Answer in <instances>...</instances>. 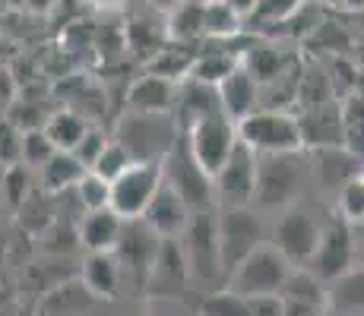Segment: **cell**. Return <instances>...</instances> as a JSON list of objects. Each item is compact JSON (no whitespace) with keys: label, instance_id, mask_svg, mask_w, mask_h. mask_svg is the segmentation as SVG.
<instances>
[{"label":"cell","instance_id":"60d3db41","mask_svg":"<svg viewBox=\"0 0 364 316\" xmlns=\"http://www.w3.org/2000/svg\"><path fill=\"white\" fill-rule=\"evenodd\" d=\"M4 187H6V200H10V206H23V202H26V190L32 187L29 174H26V165H13V168H6Z\"/></svg>","mask_w":364,"mask_h":316},{"label":"cell","instance_id":"e0dca14e","mask_svg":"<svg viewBox=\"0 0 364 316\" xmlns=\"http://www.w3.org/2000/svg\"><path fill=\"white\" fill-rule=\"evenodd\" d=\"M298 133H301V149H330L342 146V108L339 102H323L311 104V108L298 111Z\"/></svg>","mask_w":364,"mask_h":316},{"label":"cell","instance_id":"cb8c5ba5","mask_svg":"<svg viewBox=\"0 0 364 316\" xmlns=\"http://www.w3.org/2000/svg\"><path fill=\"white\" fill-rule=\"evenodd\" d=\"M86 291L92 294L95 300H111L121 294V272H117L114 256L108 253H89L86 259L80 263V272H76Z\"/></svg>","mask_w":364,"mask_h":316},{"label":"cell","instance_id":"6da1fadb","mask_svg":"<svg viewBox=\"0 0 364 316\" xmlns=\"http://www.w3.org/2000/svg\"><path fill=\"white\" fill-rule=\"evenodd\" d=\"M311 168H307V152H276V156H257V180H254V200L250 206L257 212H282L301 200Z\"/></svg>","mask_w":364,"mask_h":316},{"label":"cell","instance_id":"ba28073f","mask_svg":"<svg viewBox=\"0 0 364 316\" xmlns=\"http://www.w3.org/2000/svg\"><path fill=\"white\" fill-rule=\"evenodd\" d=\"M178 136L171 114H136L127 111L117 124L114 139L133 156V161H159Z\"/></svg>","mask_w":364,"mask_h":316},{"label":"cell","instance_id":"e575fe53","mask_svg":"<svg viewBox=\"0 0 364 316\" xmlns=\"http://www.w3.org/2000/svg\"><path fill=\"white\" fill-rule=\"evenodd\" d=\"M336 215L342 222H348L352 228L364 222V171L339 187V193H336Z\"/></svg>","mask_w":364,"mask_h":316},{"label":"cell","instance_id":"f1b7e54d","mask_svg":"<svg viewBox=\"0 0 364 316\" xmlns=\"http://www.w3.org/2000/svg\"><path fill=\"white\" fill-rule=\"evenodd\" d=\"M168 41L197 48L203 41V0H181L174 10L165 13Z\"/></svg>","mask_w":364,"mask_h":316},{"label":"cell","instance_id":"2e32d148","mask_svg":"<svg viewBox=\"0 0 364 316\" xmlns=\"http://www.w3.org/2000/svg\"><path fill=\"white\" fill-rule=\"evenodd\" d=\"M307 168H311V178L320 184V190L336 196L342 184H348L364 171V158L348 152L346 146H330V149L307 152Z\"/></svg>","mask_w":364,"mask_h":316},{"label":"cell","instance_id":"d6a6232c","mask_svg":"<svg viewBox=\"0 0 364 316\" xmlns=\"http://www.w3.org/2000/svg\"><path fill=\"white\" fill-rule=\"evenodd\" d=\"M241 63V51H197L193 54L191 80H200L206 86H219L232 70Z\"/></svg>","mask_w":364,"mask_h":316},{"label":"cell","instance_id":"4fadbf2b","mask_svg":"<svg viewBox=\"0 0 364 316\" xmlns=\"http://www.w3.org/2000/svg\"><path fill=\"white\" fill-rule=\"evenodd\" d=\"M254 180H257V152H250L247 146L237 139L235 149L228 152V158L222 161L219 171L213 174L215 209L250 206V200H254Z\"/></svg>","mask_w":364,"mask_h":316},{"label":"cell","instance_id":"ee69618b","mask_svg":"<svg viewBox=\"0 0 364 316\" xmlns=\"http://www.w3.org/2000/svg\"><path fill=\"white\" fill-rule=\"evenodd\" d=\"M146 4H149V6H156L159 13H168V10H174V6H178L181 0H146Z\"/></svg>","mask_w":364,"mask_h":316},{"label":"cell","instance_id":"ffe728a7","mask_svg":"<svg viewBox=\"0 0 364 316\" xmlns=\"http://www.w3.org/2000/svg\"><path fill=\"white\" fill-rule=\"evenodd\" d=\"M215 92H219L222 114L232 117L235 124L241 121V117H247L250 111L260 108V82H257L241 63H237V70H232V73L215 86Z\"/></svg>","mask_w":364,"mask_h":316},{"label":"cell","instance_id":"681fc988","mask_svg":"<svg viewBox=\"0 0 364 316\" xmlns=\"http://www.w3.org/2000/svg\"><path fill=\"white\" fill-rule=\"evenodd\" d=\"M41 4H51V0H41ZM32 6H38V0H32Z\"/></svg>","mask_w":364,"mask_h":316},{"label":"cell","instance_id":"ac0fdd59","mask_svg":"<svg viewBox=\"0 0 364 316\" xmlns=\"http://www.w3.org/2000/svg\"><path fill=\"white\" fill-rule=\"evenodd\" d=\"M222 104H219V92L215 86H206L200 80H181L178 82V92H174V108H171V121L178 130H187L191 124H197L200 117L209 114H219Z\"/></svg>","mask_w":364,"mask_h":316},{"label":"cell","instance_id":"f6af8a7d","mask_svg":"<svg viewBox=\"0 0 364 316\" xmlns=\"http://www.w3.org/2000/svg\"><path fill=\"white\" fill-rule=\"evenodd\" d=\"M339 10H348V13H364V0H342Z\"/></svg>","mask_w":364,"mask_h":316},{"label":"cell","instance_id":"b9f144b4","mask_svg":"<svg viewBox=\"0 0 364 316\" xmlns=\"http://www.w3.org/2000/svg\"><path fill=\"white\" fill-rule=\"evenodd\" d=\"M282 316H326L323 307L295 304V300H282Z\"/></svg>","mask_w":364,"mask_h":316},{"label":"cell","instance_id":"c3c4849f","mask_svg":"<svg viewBox=\"0 0 364 316\" xmlns=\"http://www.w3.org/2000/svg\"><path fill=\"white\" fill-rule=\"evenodd\" d=\"M326 316H364V313H339V310H326Z\"/></svg>","mask_w":364,"mask_h":316},{"label":"cell","instance_id":"44dd1931","mask_svg":"<svg viewBox=\"0 0 364 316\" xmlns=\"http://www.w3.org/2000/svg\"><path fill=\"white\" fill-rule=\"evenodd\" d=\"M121 228L124 219L114 209H92V212H82V219L76 222V244L89 253H108L114 250Z\"/></svg>","mask_w":364,"mask_h":316},{"label":"cell","instance_id":"5b68a950","mask_svg":"<svg viewBox=\"0 0 364 316\" xmlns=\"http://www.w3.org/2000/svg\"><path fill=\"white\" fill-rule=\"evenodd\" d=\"M215 234H219V259H222V276L241 263L247 253H254L266 237L263 212L254 206H222L215 209Z\"/></svg>","mask_w":364,"mask_h":316},{"label":"cell","instance_id":"484cf974","mask_svg":"<svg viewBox=\"0 0 364 316\" xmlns=\"http://www.w3.org/2000/svg\"><path fill=\"white\" fill-rule=\"evenodd\" d=\"M307 0H254V6L244 16V32L272 35L279 26H285Z\"/></svg>","mask_w":364,"mask_h":316},{"label":"cell","instance_id":"277c9868","mask_svg":"<svg viewBox=\"0 0 364 316\" xmlns=\"http://www.w3.org/2000/svg\"><path fill=\"white\" fill-rule=\"evenodd\" d=\"M295 266L282 256L269 241H263L254 253L241 259L232 272H228L225 285L228 291L244 294V298H279L285 282H289Z\"/></svg>","mask_w":364,"mask_h":316},{"label":"cell","instance_id":"1f68e13d","mask_svg":"<svg viewBox=\"0 0 364 316\" xmlns=\"http://www.w3.org/2000/svg\"><path fill=\"white\" fill-rule=\"evenodd\" d=\"M41 130L48 133V139L54 143V149L73 152V146L82 139V133L89 130V121L73 108H60L54 114H48V121L41 124Z\"/></svg>","mask_w":364,"mask_h":316},{"label":"cell","instance_id":"5bb4252c","mask_svg":"<svg viewBox=\"0 0 364 316\" xmlns=\"http://www.w3.org/2000/svg\"><path fill=\"white\" fill-rule=\"evenodd\" d=\"M149 298H187L191 294V269L178 237H159L156 259L149 266L146 291Z\"/></svg>","mask_w":364,"mask_h":316},{"label":"cell","instance_id":"ab89813d","mask_svg":"<svg viewBox=\"0 0 364 316\" xmlns=\"http://www.w3.org/2000/svg\"><path fill=\"white\" fill-rule=\"evenodd\" d=\"M19 146H23V130L10 121H0V168L19 165Z\"/></svg>","mask_w":364,"mask_h":316},{"label":"cell","instance_id":"d4e9b609","mask_svg":"<svg viewBox=\"0 0 364 316\" xmlns=\"http://www.w3.org/2000/svg\"><path fill=\"white\" fill-rule=\"evenodd\" d=\"M95 304V298L86 291V285L80 278H64L51 288V291L41 298L38 304V316H80Z\"/></svg>","mask_w":364,"mask_h":316},{"label":"cell","instance_id":"f546056e","mask_svg":"<svg viewBox=\"0 0 364 316\" xmlns=\"http://www.w3.org/2000/svg\"><path fill=\"white\" fill-rule=\"evenodd\" d=\"M244 32V16L225 0H206L203 4V41H225Z\"/></svg>","mask_w":364,"mask_h":316},{"label":"cell","instance_id":"d6986e66","mask_svg":"<svg viewBox=\"0 0 364 316\" xmlns=\"http://www.w3.org/2000/svg\"><path fill=\"white\" fill-rule=\"evenodd\" d=\"M139 219L146 222V228L152 231V234L159 237H181L187 228V222H191V209L181 202V196L174 193V190H168L165 184L156 190V196L149 200V206H146V212L139 215Z\"/></svg>","mask_w":364,"mask_h":316},{"label":"cell","instance_id":"7bdbcfd3","mask_svg":"<svg viewBox=\"0 0 364 316\" xmlns=\"http://www.w3.org/2000/svg\"><path fill=\"white\" fill-rule=\"evenodd\" d=\"M352 231H355V263L364 266V222L355 224Z\"/></svg>","mask_w":364,"mask_h":316},{"label":"cell","instance_id":"603a6c76","mask_svg":"<svg viewBox=\"0 0 364 316\" xmlns=\"http://www.w3.org/2000/svg\"><path fill=\"white\" fill-rule=\"evenodd\" d=\"M174 92H178V82L156 73H146L130 82L127 111H136V114H171Z\"/></svg>","mask_w":364,"mask_h":316},{"label":"cell","instance_id":"4dcf8cb0","mask_svg":"<svg viewBox=\"0 0 364 316\" xmlns=\"http://www.w3.org/2000/svg\"><path fill=\"white\" fill-rule=\"evenodd\" d=\"M193 45H181V41H165L149 60H146V70L156 76H165L171 82H181L191 76V67H193V54L191 51Z\"/></svg>","mask_w":364,"mask_h":316},{"label":"cell","instance_id":"9c48e42d","mask_svg":"<svg viewBox=\"0 0 364 316\" xmlns=\"http://www.w3.org/2000/svg\"><path fill=\"white\" fill-rule=\"evenodd\" d=\"M320 228L323 222L304 206H289L279 212L276 219V228H272V237L269 244L289 259L295 269H304L307 259H311L314 247H317V237H320Z\"/></svg>","mask_w":364,"mask_h":316},{"label":"cell","instance_id":"f35d334b","mask_svg":"<svg viewBox=\"0 0 364 316\" xmlns=\"http://www.w3.org/2000/svg\"><path fill=\"white\" fill-rule=\"evenodd\" d=\"M108 139H111V133H105V130H99V126L89 124V130L82 133V139L73 146V156L80 158L86 168H92V161L102 156V149L108 146Z\"/></svg>","mask_w":364,"mask_h":316},{"label":"cell","instance_id":"83f0119b","mask_svg":"<svg viewBox=\"0 0 364 316\" xmlns=\"http://www.w3.org/2000/svg\"><path fill=\"white\" fill-rule=\"evenodd\" d=\"M89 168L82 165L80 158L73 156V152H64V149H58L51 158L45 161V165L38 168V184L45 193H67V190H73L76 187V180L86 174Z\"/></svg>","mask_w":364,"mask_h":316},{"label":"cell","instance_id":"3957f363","mask_svg":"<svg viewBox=\"0 0 364 316\" xmlns=\"http://www.w3.org/2000/svg\"><path fill=\"white\" fill-rule=\"evenodd\" d=\"M178 241L184 247L187 269H191V288L215 291V288L225 285L222 259H219V234H215V209L193 212Z\"/></svg>","mask_w":364,"mask_h":316},{"label":"cell","instance_id":"bcb514c9","mask_svg":"<svg viewBox=\"0 0 364 316\" xmlns=\"http://www.w3.org/2000/svg\"><path fill=\"white\" fill-rule=\"evenodd\" d=\"M0 4H4V6H16V10H19V6H32V0H0Z\"/></svg>","mask_w":364,"mask_h":316},{"label":"cell","instance_id":"7dc6e473","mask_svg":"<svg viewBox=\"0 0 364 316\" xmlns=\"http://www.w3.org/2000/svg\"><path fill=\"white\" fill-rule=\"evenodd\" d=\"M311 4H317V6H336V10H339L342 0H311Z\"/></svg>","mask_w":364,"mask_h":316},{"label":"cell","instance_id":"7402d4cb","mask_svg":"<svg viewBox=\"0 0 364 316\" xmlns=\"http://www.w3.org/2000/svg\"><path fill=\"white\" fill-rule=\"evenodd\" d=\"M124 41L136 58L149 60L152 54L168 41V26H165V13H159L156 6H149L143 0V13L127 19V29H124Z\"/></svg>","mask_w":364,"mask_h":316},{"label":"cell","instance_id":"d590c367","mask_svg":"<svg viewBox=\"0 0 364 316\" xmlns=\"http://www.w3.org/2000/svg\"><path fill=\"white\" fill-rule=\"evenodd\" d=\"M54 152H58V149H54V143L48 139V133L41 130V126H35V130H23L19 165H26V168H32V171H38V168L54 156Z\"/></svg>","mask_w":364,"mask_h":316},{"label":"cell","instance_id":"8992f818","mask_svg":"<svg viewBox=\"0 0 364 316\" xmlns=\"http://www.w3.org/2000/svg\"><path fill=\"white\" fill-rule=\"evenodd\" d=\"M237 139L257 156H276V152H298L301 133L298 117L282 108H257L235 124Z\"/></svg>","mask_w":364,"mask_h":316},{"label":"cell","instance_id":"8d00e7d4","mask_svg":"<svg viewBox=\"0 0 364 316\" xmlns=\"http://www.w3.org/2000/svg\"><path fill=\"white\" fill-rule=\"evenodd\" d=\"M130 165H133V156H130L127 149H124L121 143H117L114 136H111V139H108V146H105V149H102V156L92 161V168H89V171H92V174H99V178H105V180H108V184H111V180H114V178H121V174L127 171Z\"/></svg>","mask_w":364,"mask_h":316},{"label":"cell","instance_id":"f907efd6","mask_svg":"<svg viewBox=\"0 0 364 316\" xmlns=\"http://www.w3.org/2000/svg\"><path fill=\"white\" fill-rule=\"evenodd\" d=\"M203 4H206V0H203Z\"/></svg>","mask_w":364,"mask_h":316},{"label":"cell","instance_id":"7a4b0ae2","mask_svg":"<svg viewBox=\"0 0 364 316\" xmlns=\"http://www.w3.org/2000/svg\"><path fill=\"white\" fill-rule=\"evenodd\" d=\"M159 171H162V184L181 196V202L191 209V215L215 209L213 178H209L200 168V161L193 158L191 146H187L181 130H178V136H174V143L168 146V152L159 158Z\"/></svg>","mask_w":364,"mask_h":316},{"label":"cell","instance_id":"30bf717a","mask_svg":"<svg viewBox=\"0 0 364 316\" xmlns=\"http://www.w3.org/2000/svg\"><path fill=\"white\" fill-rule=\"evenodd\" d=\"M352 266H355V231H352V224L336 215L333 222H326L320 228L317 247H314L304 269L314 272L323 285H330L333 278H339Z\"/></svg>","mask_w":364,"mask_h":316},{"label":"cell","instance_id":"836d02e7","mask_svg":"<svg viewBox=\"0 0 364 316\" xmlns=\"http://www.w3.org/2000/svg\"><path fill=\"white\" fill-rule=\"evenodd\" d=\"M282 300H295V304H311V307H323L326 310V285L320 282L314 272L307 269H291L289 282H285Z\"/></svg>","mask_w":364,"mask_h":316},{"label":"cell","instance_id":"7c38bea8","mask_svg":"<svg viewBox=\"0 0 364 316\" xmlns=\"http://www.w3.org/2000/svg\"><path fill=\"white\" fill-rule=\"evenodd\" d=\"M187 139V146H191L193 158L200 161V168L213 178L215 171H219V165L228 158V152L235 149L237 143V130H235V121L232 117H225L219 111V114H209V117H200L197 124H191L187 130H181Z\"/></svg>","mask_w":364,"mask_h":316},{"label":"cell","instance_id":"74e56055","mask_svg":"<svg viewBox=\"0 0 364 316\" xmlns=\"http://www.w3.org/2000/svg\"><path fill=\"white\" fill-rule=\"evenodd\" d=\"M73 193H76V200H80L82 212H92V209H105V206H108L111 184L105 178H99V174L86 171L80 180H76Z\"/></svg>","mask_w":364,"mask_h":316},{"label":"cell","instance_id":"8fae6325","mask_svg":"<svg viewBox=\"0 0 364 316\" xmlns=\"http://www.w3.org/2000/svg\"><path fill=\"white\" fill-rule=\"evenodd\" d=\"M159 187H162L159 161H133L121 178L111 180L108 209H114L121 219H139Z\"/></svg>","mask_w":364,"mask_h":316},{"label":"cell","instance_id":"4316f807","mask_svg":"<svg viewBox=\"0 0 364 316\" xmlns=\"http://www.w3.org/2000/svg\"><path fill=\"white\" fill-rule=\"evenodd\" d=\"M326 310L364 313V266L355 263L348 272L326 285Z\"/></svg>","mask_w":364,"mask_h":316},{"label":"cell","instance_id":"9a60e30c","mask_svg":"<svg viewBox=\"0 0 364 316\" xmlns=\"http://www.w3.org/2000/svg\"><path fill=\"white\" fill-rule=\"evenodd\" d=\"M184 300H193L200 316H282V298H244L228 288L187 294Z\"/></svg>","mask_w":364,"mask_h":316},{"label":"cell","instance_id":"52a82bcc","mask_svg":"<svg viewBox=\"0 0 364 316\" xmlns=\"http://www.w3.org/2000/svg\"><path fill=\"white\" fill-rule=\"evenodd\" d=\"M156 250H159V234H152L143 219H124L121 237H117L114 250H111L117 272H121V291L124 288L133 294L146 291V278H149V266L156 259Z\"/></svg>","mask_w":364,"mask_h":316}]
</instances>
